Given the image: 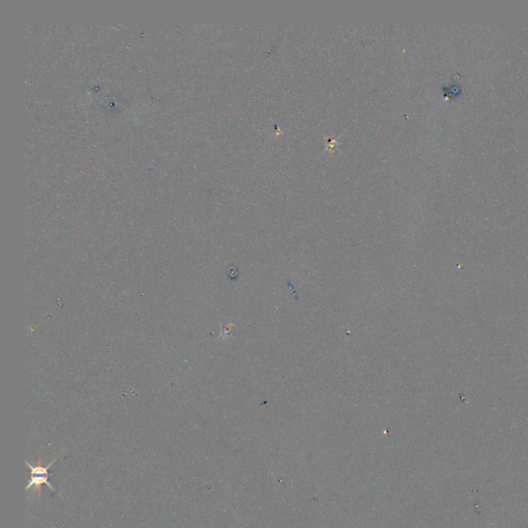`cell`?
Segmentation results:
<instances>
[{"mask_svg":"<svg viewBox=\"0 0 528 528\" xmlns=\"http://www.w3.org/2000/svg\"><path fill=\"white\" fill-rule=\"evenodd\" d=\"M56 460H57V458L54 459V460L52 461V463H50V465H48L47 467H41V465H39V467H33V465H30L28 461H26V465H28L29 469H30L31 473L30 480H29L28 486L26 487L27 491L30 490L31 488H37V492H39V494H41V486L43 485V484H45V485H47L50 489L53 490V491L55 490V488L53 487V485H52L49 481V469H51L52 465L55 463Z\"/></svg>","mask_w":528,"mask_h":528,"instance_id":"cell-1","label":"cell"}]
</instances>
